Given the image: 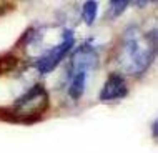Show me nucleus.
Wrapping results in <instances>:
<instances>
[{
  "mask_svg": "<svg viewBox=\"0 0 158 153\" xmlns=\"http://www.w3.org/2000/svg\"><path fill=\"white\" fill-rule=\"evenodd\" d=\"M48 93L45 87L35 83L22 97H19L12 107L0 108V120L12 123H35L48 108Z\"/></svg>",
  "mask_w": 158,
  "mask_h": 153,
  "instance_id": "1",
  "label": "nucleus"
},
{
  "mask_svg": "<svg viewBox=\"0 0 158 153\" xmlns=\"http://www.w3.org/2000/svg\"><path fill=\"white\" fill-rule=\"evenodd\" d=\"M156 33L152 30V37L148 35L142 37L138 30L128 28L125 37H123V65L127 70L133 75H142L147 72V68L152 65L153 57L156 50Z\"/></svg>",
  "mask_w": 158,
  "mask_h": 153,
  "instance_id": "2",
  "label": "nucleus"
},
{
  "mask_svg": "<svg viewBox=\"0 0 158 153\" xmlns=\"http://www.w3.org/2000/svg\"><path fill=\"white\" fill-rule=\"evenodd\" d=\"M75 45V35L72 30H65L62 37V42L58 45H55L52 50H48L47 53H44L40 58H37L35 62V68L40 73H50L58 63L62 62V58L70 52V48Z\"/></svg>",
  "mask_w": 158,
  "mask_h": 153,
  "instance_id": "3",
  "label": "nucleus"
},
{
  "mask_svg": "<svg viewBox=\"0 0 158 153\" xmlns=\"http://www.w3.org/2000/svg\"><path fill=\"white\" fill-rule=\"evenodd\" d=\"M128 93V85L127 80L120 73H110L106 82L100 92V100L103 101H112V100H120L127 97Z\"/></svg>",
  "mask_w": 158,
  "mask_h": 153,
  "instance_id": "4",
  "label": "nucleus"
},
{
  "mask_svg": "<svg viewBox=\"0 0 158 153\" xmlns=\"http://www.w3.org/2000/svg\"><path fill=\"white\" fill-rule=\"evenodd\" d=\"M83 19H85V22H87L88 25H92L93 22H95V19H97V12H98V3L97 2H85L83 3Z\"/></svg>",
  "mask_w": 158,
  "mask_h": 153,
  "instance_id": "5",
  "label": "nucleus"
},
{
  "mask_svg": "<svg viewBox=\"0 0 158 153\" xmlns=\"http://www.w3.org/2000/svg\"><path fill=\"white\" fill-rule=\"evenodd\" d=\"M17 63H19V58L14 57L12 53H7V55H3V57H0V75L10 72Z\"/></svg>",
  "mask_w": 158,
  "mask_h": 153,
  "instance_id": "6",
  "label": "nucleus"
},
{
  "mask_svg": "<svg viewBox=\"0 0 158 153\" xmlns=\"http://www.w3.org/2000/svg\"><path fill=\"white\" fill-rule=\"evenodd\" d=\"M128 3L130 2H127V0H112L110 2V8H108L110 17H118L120 14H123L125 8L128 7Z\"/></svg>",
  "mask_w": 158,
  "mask_h": 153,
  "instance_id": "7",
  "label": "nucleus"
},
{
  "mask_svg": "<svg viewBox=\"0 0 158 153\" xmlns=\"http://www.w3.org/2000/svg\"><path fill=\"white\" fill-rule=\"evenodd\" d=\"M153 137H156V122L153 123Z\"/></svg>",
  "mask_w": 158,
  "mask_h": 153,
  "instance_id": "8",
  "label": "nucleus"
}]
</instances>
